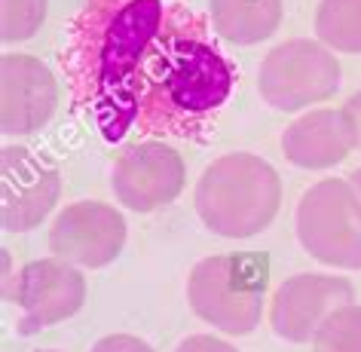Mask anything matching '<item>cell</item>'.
<instances>
[{"instance_id": "obj_13", "label": "cell", "mask_w": 361, "mask_h": 352, "mask_svg": "<svg viewBox=\"0 0 361 352\" xmlns=\"http://www.w3.org/2000/svg\"><path fill=\"white\" fill-rule=\"evenodd\" d=\"M285 159L300 169H331L355 150V132H352L349 114L319 107L288 126L282 135Z\"/></svg>"}, {"instance_id": "obj_4", "label": "cell", "mask_w": 361, "mask_h": 352, "mask_svg": "<svg viewBox=\"0 0 361 352\" xmlns=\"http://www.w3.org/2000/svg\"><path fill=\"white\" fill-rule=\"evenodd\" d=\"M269 282L267 257L260 255H212L202 257L187 279V301L202 322L224 334L242 337L260 324Z\"/></svg>"}, {"instance_id": "obj_14", "label": "cell", "mask_w": 361, "mask_h": 352, "mask_svg": "<svg viewBox=\"0 0 361 352\" xmlns=\"http://www.w3.org/2000/svg\"><path fill=\"white\" fill-rule=\"evenodd\" d=\"M209 13L218 37L251 47L276 34L282 22V0H209Z\"/></svg>"}, {"instance_id": "obj_1", "label": "cell", "mask_w": 361, "mask_h": 352, "mask_svg": "<svg viewBox=\"0 0 361 352\" xmlns=\"http://www.w3.org/2000/svg\"><path fill=\"white\" fill-rule=\"evenodd\" d=\"M236 65L212 37L209 19L166 4L126 95V132L205 141L236 86Z\"/></svg>"}, {"instance_id": "obj_3", "label": "cell", "mask_w": 361, "mask_h": 352, "mask_svg": "<svg viewBox=\"0 0 361 352\" xmlns=\"http://www.w3.org/2000/svg\"><path fill=\"white\" fill-rule=\"evenodd\" d=\"M193 202L212 233L224 239H248L264 233L279 214L282 181L257 153H224L205 166Z\"/></svg>"}, {"instance_id": "obj_8", "label": "cell", "mask_w": 361, "mask_h": 352, "mask_svg": "<svg viewBox=\"0 0 361 352\" xmlns=\"http://www.w3.org/2000/svg\"><path fill=\"white\" fill-rule=\"evenodd\" d=\"M116 202L129 212L147 214L175 202L184 190V162L178 150L162 141H141L120 153L111 169Z\"/></svg>"}, {"instance_id": "obj_6", "label": "cell", "mask_w": 361, "mask_h": 352, "mask_svg": "<svg viewBox=\"0 0 361 352\" xmlns=\"http://www.w3.org/2000/svg\"><path fill=\"white\" fill-rule=\"evenodd\" d=\"M257 89L273 111H303L340 89V61L324 43L285 40L260 61Z\"/></svg>"}, {"instance_id": "obj_5", "label": "cell", "mask_w": 361, "mask_h": 352, "mask_svg": "<svg viewBox=\"0 0 361 352\" xmlns=\"http://www.w3.org/2000/svg\"><path fill=\"white\" fill-rule=\"evenodd\" d=\"M297 239L322 264L361 269V218L346 178H324L300 196Z\"/></svg>"}, {"instance_id": "obj_7", "label": "cell", "mask_w": 361, "mask_h": 352, "mask_svg": "<svg viewBox=\"0 0 361 352\" xmlns=\"http://www.w3.org/2000/svg\"><path fill=\"white\" fill-rule=\"evenodd\" d=\"M61 193L59 169L28 147L0 150V224L6 233H28L47 221Z\"/></svg>"}, {"instance_id": "obj_17", "label": "cell", "mask_w": 361, "mask_h": 352, "mask_svg": "<svg viewBox=\"0 0 361 352\" xmlns=\"http://www.w3.org/2000/svg\"><path fill=\"white\" fill-rule=\"evenodd\" d=\"M47 22V0H0V40H31Z\"/></svg>"}, {"instance_id": "obj_10", "label": "cell", "mask_w": 361, "mask_h": 352, "mask_svg": "<svg viewBox=\"0 0 361 352\" xmlns=\"http://www.w3.org/2000/svg\"><path fill=\"white\" fill-rule=\"evenodd\" d=\"M13 301L22 306L19 334L31 337L80 312V306L86 303V279L68 260L40 257L22 267Z\"/></svg>"}, {"instance_id": "obj_20", "label": "cell", "mask_w": 361, "mask_h": 352, "mask_svg": "<svg viewBox=\"0 0 361 352\" xmlns=\"http://www.w3.org/2000/svg\"><path fill=\"white\" fill-rule=\"evenodd\" d=\"M343 111L349 114V123H352V132H355V150L361 153V89L355 95H349V102L343 104Z\"/></svg>"}, {"instance_id": "obj_15", "label": "cell", "mask_w": 361, "mask_h": 352, "mask_svg": "<svg viewBox=\"0 0 361 352\" xmlns=\"http://www.w3.org/2000/svg\"><path fill=\"white\" fill-rule=\"evenodd\" d=\"M315 34L334 52L361 56V0H322L315 10Z\"/></svg>"}, {"instance_id": "obj_19", "label": "cell", "mask_w": 361, "mask_h": 352, "mask_svg": "<svg viewBox=\"0 0 361 352\" xmlns=\"http://www.w3.org/2000/svg\"><path fill=\"white\" fill-rule=\"evenodd\" d=\"M175 352H239V349L221 337H212V334H193V337L180 340Z\"/></svg>"}, {"instance_id": "obj_12", "label": "cell", "mask_w": 361, "mask_h": 352, "mask_svg": "<svg viewBox=\"0 0 361 352\" xmlns=\"http://www.w3.org/2000/svg\"><path fill=\"white\" fill-rule=\"evenodd\" d=\"M59 104L52 71L34 56H0V132L31 135L43 129Z\"/></svg>"}, {"instance_id": "obj_16", "label": "cell", "mask_w": 361, "mask_h": 352, "mask_svg": "<svg viewBox=\"0 0 361 352\" xmlns=\"http://www.w3.org/2000/svg\"><path fill=\"white\" fill-rule=\"evenodd\" d=\"M312 352H361V306L346 303L319 324Z\"/></svg>"}, {"instance_id": "obj_9", "label": "cell", "mask_w": 361, "mask_h": 352, "mask_svg": "<svg viewBox=\"0 0 361 352\" xmlns=\"http://www.w3.org/2000/svg\"><path fill=\"white\" fill-rule=\"evenodd\" d=\"M126 245V221L107 202H74L52 221L49 251L74 267L98 269L120 257Z\"/></svg>"}, {"instance_id": "obj_2", "label": "cell", "mask_w": 361, "mask_h": 352, "mask_svg": "<svg viewBox=\"0 0 361 352\" xmlns=\"http://www.w3.org/2000/svg\"><path fill=\"white\" fill-rule=\"evenodd\" d=\"M162 16V0H83L68 28L61 68L71 104L92 116L102 138L111 144L129 135L126 95Z\"/></svg>"}, {"instance_id": "obj_21", "label": "cell", "mask_w": 361, "mask_h": 352, "mask_svg": "<svg viewBox=\"0 0 361 352\" xmlns=\"http://www.w3.org/2000/svg\"><path fill=\"white\" fill-rule=\"evenodd\" d=\"M346 181H349V187H352V196H355V212H358V218H361V169L352 171Z\"/></svg>"}, {"instance_id": "obj_18", "label": "cell", "mask_w": 361, "mask_h": 352, "mask_svg": "<svg viewBox=\"0 0 361 352\" xmlns=\"http://www.w3.org/2000/svg\"><path fill=\"white\" fill-rule=\"evenodd\" d=\"M89 352H157V349H150V343L132 337V334H107Z\"/></svg>"}, {"instance_id": "obj_22", "label": "cell", "mask_w": 361, "mask_h": 352, "mask_svg": "<svg viewBox=\"0 0 361 352\" xmlns=\"http://www.w3.org/2000/svg\"><path fill=\"white\" fill-rule=\"evenodd\" d=\"M47 352H52V349H47Z\"/></svg>"}, {"instance_id": "obj_11", "label": "cell", "mask_w": 361, "mask_h": 352, "mask_svg": "<svg viewBox=\"0 0 361 352\" xmlns=\"http://www.w3.org/2000/svg\"><path fill=\"white\" fill-rule=\"evenodd\" d=\"M355 301V288L343 276L300 273L285 279L269 303V324L288 343H310L334 310Z\"/></svg>"}]
</instances>
